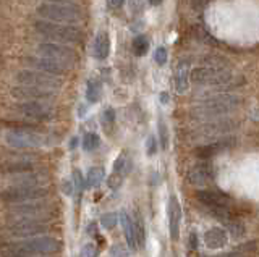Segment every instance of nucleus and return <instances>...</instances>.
<instances>
[{"label": "nucleus", "mask_w": 259, "mask_h": 257, "mask_svg": "<svg viewBox=\"0 0 259 257\" xmlns=\"http://www.w3.org/2000/svg\"><path fill=\"white\" fill-rule=\"evenodd\" d=\"M240 99L233 94H215L193 107V115L202 120H215L229 115L238 107Z\"/></svg>", "instance_id": "f257e3e1"}, {"label": "nucleus", "mask_w": 259, "mask_h": 257, "mask_svg": "<svg viewBox=\"0 0 259 257\" xmlns=\"http://www.w3.org/2000/svg\"><path fill=\"white\" fill-rule=\"evenodd\" d=\"M37 15L44 21L59 23V25H71L83 18V13L78 5L71 2H44L37 7Z\"/></svg>", "instance_id": "f03ea898"}, {"label": "nucleus", "mask_w": 259, "mask_h": 257, "mask_svg": "<svg viewBox=\"0 0 259 257\" xmlns=\"http://www.w3.org/2000/svg\"><path fill=\"white\" fill-rule=\"evenodd\" d=\"M34 28L40 36H44L46 39H49V41L55 44H65V45L75 44V42H79L81 37H83L81 29L71 25H59V23L39 20L36 21Z\"/></svg>", "instance_id": "7ed1b4c3"}, {"label": "nucleus", "mask_w": 259, "mask_h": 257, "mask_svg": "<svg viewBox=\"0 0 259 257\" xmlns=\"http://www.w3.org/2000/svg\"><path fill=\"white\" fill-rule=\"evenodd\" d=\"M13 251L26 257L31 255H52L60 251V241L52 236H34L26 238L12 246Z\"/></svg>", "instance_id": "20e7f679"}, {"label": "nucleus", "mask_w": 259, "mask_h": 257, "mask_svg": "<svg viewBox=\"0 0 259 257\" xmlns=\"http://www.w3.org/2000/svg\"><path fill=\"white\" fill-rule=\"evenodd\" d=\"M190 79L199 86H225L232 83L233 73L227 67H198L190 73Z\"/></svg>", "instance_id": "39448f33"}, {"label": "nucleus", "mask_w": 259, "mask_h": 257, "mask_svg": "<svg viewBox=\"0 0 259 257\" xmlns=\"http://www.w3.org/2000/svg\"><path fill=\"white\" fill-rule=\"evenodd\" d=\"M16 81L20 86H29V87H37V89H46V91H54L57 92L63 86V79L60 76L47 75L42 71L36 70H21L16 73Z\"/></svg>", "instance_id": "423d86ee"}, {"label": "nucleus", "mask_w": 259, "mask_h": 257, "mask_svg": "<svg viewBox=\"0 0 259 257\" xmlns=\"http://www.w3.org/2000/svg\"><path fill=\"white\" fill-rule=\"evenodd\" d=\"M49 189L46 186H18V184H10L7 189L2 191V200L10 204H23L32 202V200L47 199Z\"/></svg>", "instance_id": "0eeeda50"}, {"label": "nucleus", "mask_w": 259, "mask_h": 257, "mask_svg": "<svg viewBox=\"0 0 259 257\" xmlns=\"http://www.w3.org/2000/svg\"><path fill=\"white\" fill-rule=\"evenodd\" d=\"M52 204L42 200H32V202H23V204H13L8 209V219H36V220H46L52 214Z\"/></svg>", "instance_id": "6e6552de"}, {"label": "nucleus", "mask_w": 259, "mask_h": 257, "mask_svg": "<svg viewBox=\"0 0 259 257\" xmlns=\"http://www.w3.org/2000/svg\"><path fill=\"white\" fill-rule=\"evenodd\" d=\"M37 55L39 57H46L51 59L54 62H59L60 65L67 67L71 70L75 67V63L78 60L76 52L71 49V47L65 45V44H55V42H44L37 47Z\"/></svg>", "instance_id": "1a4fd4ad"}, {"label": "nucleus", "mask_w": 259, "mask_h": 257, "mask_svg": "<svg viewBox=\"0 0 259 257\" xmlns=\"http://www.w3.org/2000/svg\"><path fill=\"white\" fill-rule=\"evenodd\" d=\"M8 233L18 238H34L49 231V223L46 220L36 219H13L8 222Z\"/></svg>", "instance_id": "9d476101"}, {"label": "nucleus", "mask_w": 259, "mask_h": 257, "mask_svg": "<svg viewBox=\"0 0 259 257\" xmlns=\"http://www.w3.org/2000/svg\"><path fill=\"white\" fill-rule=\"evenodd\" d=\"M196 199L202 205H206L210 212L217 215L219 219H225L227 212H229V205H230V199L224 192H219L214 189H201L196 192Z\"/></svg>", "instance_id": "9b49d317"}, {"label": "nucleus", "mask_w": 259, "mask_h": 257, "mask_svg": "<svg viewBox=\"0 0 259 257\" xmlns=\"http://www.w3.org/2000/svg\"><path fill=\"white\" fill-rule=\"evenodd\" d=\"M5 141L10 147L15 149H34L44 144V138L40 134L29 130H10L5 134Z\"/></svg>", "instance_id": "f8f14e48"}, {"label": "nucleus", "mask_w": 259, "mask_h": 257, "mask_svg": "<svg viewBox=\"0 0 259 257\" xmlns=\"http://www.w3.org/2000/svg\"><path fill=\"white\" fill-rule=\"evenodd\" d=\"M16 112L28 120L34 122H47L54 117V109L49 102H20L16 106Z\"/></svg>", "instance_id": "ddd939ff"}, {"label": "nucleus", "mask_w": 259, "mask_h": 257, "mask_svg": "<svg viewBox=\"0 0 259 257\" xmlns=\"http://www.w3.org/2000/svg\"><path fill=\"white\" fill-rule=\"evenodd\" d=\"M54 91H46V89H37V87H29V86H18L13 87L12 95L15 99L21 102H49L55 97Z\"/></svg>", "instance_id": "4468645a"}, {"label": "nucleus", "mask_w": 259, "mask_h": 257, "mask_svg": "<svg viewBox=\"0 0 259 257\" xmlns=\"http://www.w3.org/2000/svg\"><path fill=\"white\" fill-rule=\"evenodd\" d=\"M26 65L29 67V70L42 71V73L54 75V76H62L67 73V71H70L67 67L60 65L59 62H54L46 57H39V55H31V57H28Z\"/></svg>", "instance_id": "2eb2a0df"}, {"label": "nucleus", "mask_w": 259, "mask_h": 257, "mask_svg": "<svg viewBox=\"0 0 259 257\" xmlns=\"http://www.w3.org/2000/svg\"><path fill=\"white\" fill-rule=\"evenodd\" d=\"M167 219H168L170 238L174 241H178V236H180V222H182V205L175 196H170V199H168Z\"/></svg>", "instance_id": "dca6fc26"}, {"label": "nucleus", "mask_w": 259, "mask_h": 257, "mask_svg": "<svg viewBox=\"0 0 259 257\" xmlns=\"http://www.w3.org/2000/svg\"><path fill=\"white\" fill-rule=\"evenodd\" d=\"M36 164L31 159L26 157H16V159H8L0 165V172L12 173V175H20L26 172H34Z\"/></svg>", "instance_id": "f3484780"}, {"label": "nucleus", "mask_w": 259, "mask_h": 257, "mask_svg": "<svg viewBox=\"0 0 259 257\" xmlns=\"http://www.w3.org/2000/svg\"><path fill=\"white\" fill-rule=\"evenodd\" d=\"M215 172L212 165H209L207 162L196 164L191 167V170L188 172V180L191 184H207L214 180Z\"/></svg>", "instance_id": "a211bd4d"}, {"label": "nucleus", "mask_w": 259, "mask_h": 257, "mask_svg": "<svg viewBox=\"0 0 259 257\" xmlns=\"http://www.w3.org/2000/svg\"><path fill=\"white\" fill-rule=\"evenodd\" d=\"M204 243L209 249H222L229 243V235H227V231L224 228L214 227L206 231Z\"/></svg>", "instance_id": "6ab92c4d"}, {"label": "nucleus", "mask_w": 259, "mask_h": 257, "mask_svg": "<svg viewBox=\"0 0 259 257\" xmlns=\"http://www.w3.org/2000/svg\"><path fill=\"white\" fill-rule=\"evenodd\" d=\"M47 181V175L40 172H26L13 176L12 184H18V186H44Z\"/></svg>", "instance_id": "aec40b11"}, {"label": "nucleus", "mask_w": 259, "mask_h": 257, "mask_svg": "<svg viewBox=\"0 0 259 257\" xmlns=\"http://www.w3.org/2000/svg\"><path fill=\"white\" fill-rule=\"evenodd\" d=\"M117 217H118L120 225H121V227H123V231H125V238H126L128 247L132 249V251H138L136 236H135V227H133V219H132V217H130L125 211H120V214H118Z\"/></svg>", "instance_id": "412c9836"}, {"label": "nucleus", "mask_w": 259, "mask_h": 257, "mask_svg": "<svg viewBox=\"0 0 259 257\" xmlns=\"http://www.w3.org/2000/svg\"><path fill=\"white\" fill-rule=\"evenodd\" d=\"M110 54V39L107 33H99L93 42V55L97 60H105Z\"/></svg>", "instance_id": "4be33fe9"}, {"label": "nucleus", "mask_w": 259, "mask_h": 257, "mask_svg": "<svg viewBox=\"0 0 259 257\" xmlns=\"http://www.w3.org/2000/svg\"><path fill=\"white\" fill-rule=\"evenodd\" d=\"M188 84H190V71H188V65L186 62H182L180 65L177 67L175 71V87L177 91L183 94L188 91Z\"/></svg>", "instance_id": "5701e85b"}, {"label": "nucleus", "mask_w": 259, "mask_h": 257, "mask_svg": "<svg viewBox=\"0 0 259 257\" xmlns=\"http://www.w3.org/2000/svg\"><path fill=\"white\" fill-rule=\"evenodd\" d=\"M232 139H224V141H219V142H210V144H204V146H201L196 149V156L199 159H209L215 154H219L221 150H224L227 146H229V142Z\"/></svg>", "instance_id": "b1692460"}, {"label": "nucleus", "mask_w": 259, "mask_h": 257, "mask_svg": "<svg viewBox=\"0 0 259 257\" xmlns=\"http://www.w3.org/2000/svg\"><path fill=\"white\" fill-rule=\"evenodd\" d=\"M102 97V84L99 79H89L86 86V99L89 104H97Z\"/></svg>", "instance_id": "393cba45"}, {"label": "nucleus", "mask_w": 259, "mask_h": 257, "mask_svg": "<svg viewBox=\"0 0 259 257\" xmlns=\"http://www.w3.org/2000/svg\"><path fill=\"white\" fill-rule=\"evenodd\" d=\"M104 176H105V172H104V168L102 167H93V168H89V172L86 175V186L89 188H94L97 186L102 180H104Z\"/></svg>", "instance_id": "a878e982"}, {"label": "nucleus", "mask_w": 259, "mask_h": 257, "mask_svg": "<svg viewBox=\"0 0 259 257\" xmlns=\"http://www.w3.org/2000/svg\"><path fill=\"white\" fill-rule=\"evenodd\" d=\"M132 49H133V54L136 57H143V55L148 54L149 50V39L146 36H136L133 39V44H132Z\"/></svg>", "instance_id": "bb28decb"}, {"label": "nucleus", "mask_w": 259, "mask_h": 257, "mask_svg": "<svg viewBox=\"0 0 259 257\" xmlns=\"http://www.w3.org/2000/svg\"><path fill=\"white\" fill-rule=\"evenodd\" d=\"M81 146H83V149L86 152H93L96 150L97 147L101 146V139L99 136H97L96 133H86L84 138H83V142H81Z\"/></svg>", "instance_id": "cd10ccee"}, {"label": "nucleus", "mask_w": 259, "mask_h": 257, "mask_svg": "<svg viewBox=\"0 0 259 257\" xmlns=\"http://www.w3.org/2000/svg\"><path fill=\"white\" fill-rule=\"evenodd\" d=\"M133 227H135V236H136V244H138V249L144 246V241H146V236H144V227L140 220V217H138L136 220H133Z\"/></svg>", "instance_id": "c85d7f7f"}, {"label": "nucleus", "mask_w": 259, "mask_h": 257, "mask_svg": "<svg viewBox=\"0 0 259 257\" xmlns=\"http://www.w3.org/2000/svg\"><path fill=\"white\" fill-rule=\"evenodd\" d=\"M117 223H118V217L117 214H104L101 217V227L104 230H113L117 227Z\"/></svg>", "instance_id": "c756f323"}, {"label": "nucleus", "mask_w": 259, "mask_h": 257, "mask_svg": "<svg viewBox=\"0 0 259 257\" xmlns=\"http://www.w3.org/2000/svg\"><path fill=\"white\" fill-rule=\"evenodd\" d=\"M97 255H99V247H97L94 243L84 244L79 251V257H97Z\"/></svg>", "instance_id": "7c9ffc66"}, {"label": "nucleus", "mask_w": 259, "mask_h": 257, "mask_svg": "<svg viewBox=\"0 0 259 257\" xmlns=\"http://www.w3.org/2000/svg\"><path fill=\"white\" fill-rule=\"evenodd\" d=\"M73 188H75L78 192H83V189L86 188V183H84V178H83V175H81L79 170H75L73 172Z\"/></svg>", "instance_id": "2f4dec72"}, {"label": "nucleus", "mask_w": 259, "mask_h": 257, "mask_svg": "<svg viewBox=\"0 0 259 257\" xmlns=\"http://www.w3.org/2000/svg\"><path fill=\"white\" fill-rule=\"evenodd\" d=\"M159 138H160V147L165 150L168 147V133L164 122H159Z\"/></svg>", "instance_id": "473e14b6"}, {"label": "nucleus", "mask_w": 259, "mask_h": 257, "mask_svg": "<svg viewBox=\"0 0 259 257\" xmlns=\"http://www.w3.org/2000/svg\"><path fill=\"white\" fill-rule=\"evenodd\" d=\"M154 60L157 65H165L167 63V50L165 47H157V50L154 52Z\"/></svg>", "instance_id": "72a5a7b5"}, {"label": "nucleus", "mask_w": 259, "mask_h": 257, "mask_svg": "<svg viewBox=\"0 0 259 257\" xmlns=\"http://www.w3.org/2000/svg\"><path fill=\"white\" fill-rule=\"evenodd\" d=\"M102 122H104V125H113V122H115V112H113V109L104 110Z\"/></svg>", "instance_id": "f704fd0d"}, {"label": "nucleus", "mask_w": 259, "mask_h": 257, "mask_svg": "<svg viewBox=\"0 0 259 257\" xmlns=\"http://www.w3.org/2000/svg\"><path fill=\"white\" fill-rule=\"evenodd\" d=\"M146 150H148V156H154L157 152V139L154 136L148 138V144H146Z\"/></svg>", "instance_id": "c9c22d12"}, {"label": "nucleus", "mask_w": 259, "mask_h": 257, "mask_svg": "<svg viewBox=\"0 0 259 257\" xmlns=\"http://www.w3.org/2000/svg\"><path fill=\"white\" fill-rule=\"evenodd\" d=\"M110 257H128V252L121 244H115L110 251Z\"/></svg>", "instance_id": "e433bc0d"}, {"label": "nucleus", "mask_w": 259, "mask_h": 257, "mask_svg": "<svg viewBox=\"0 0 259 257\" xmlns=\"http://www.w3.org/2000/svg\"><path fill=\"white\" fill-rule=\"evenodd\" d=\"M62 191H63V194H67V196H71L73 194V191H75V188H73V183L70 180H65L62 183Z\"/></svg>", "instance_id": "4c0bfd02"}, {"label": "nucleus", "mask_w": 259, "mask_h": 257, "mask_svg": "<svg viewBox=\"0 0 259 257\" xmlns=\"http://www.w3.org/2000/svg\"><path fill=\"white\" fill-rule=\"evenodd\" d=\"M209 2L210 0H191V7H193V10H202V9H206Z\"/></svg>", "instance_id": "58836bf2"}, {"label": "nucleus", "mask_w": 259, "mask_h": 257, "mask_svg": "<svg viewBox=\"0 0 259 257\" xmlns=\"http://www.w3.org/2000/svg\"><path fill=\"white\" fill-rule=\"evenodd\" d=\"M130 9L135 13H140L143 10V0H130Z\"/></svg>", "instance_id": "ea45409f"}, {"label": "nucleus", "mask_w": 259, "mask_h": 257, "mask_svg": "<svg viewBox=\"0 0 259 257\" xmlns=\"http://www.w3.org/2000/svg\"><path fill=\"white\" fill-rule=\"evenodd\" d=\"M190 247L191 249H198V235H196V231L190 233Z\"/></svg>", "instance_id": "a19ab883"}, {"label": "nucleus", "mask_w": 259, "mask_h": 257, "mask_svg": "<svg viewBox=\"0 0 259 257\" xmlns=\"http://www.w3.org/2000/svg\"><path fill=\"white\" fill-rule=\"evenodd\" d=\"M107 4L112 7V9H120V7L125 4V0H107Z\"/></svg>", "instance_id": "79ce46f5"}, {"label": "nucleus", "mask_w": 259, "mask_h": 257, "mask_svg": "<svg viewBox=\"0 0 259 257\" xmlns=\"http://www.w3.org/2000/svg\"><path fill=\"white\" fill-rule=\"evenodd\" d=\"M4 257H26V255H23V254H20V252L13 251V249H10V251H5V252H4Z\"/></svg>", "instance_id": "37998d69"}, {"label": "nucleus", "mask_w": 259, "mask_h": 257, "mask_svg": "<svg viewBox=\"0 0 259 257\" xmlns=\"http://www.w3.org/2000/svg\"><path fill=\"white\" fill-rule=\"evenodd\" d=\"M88 233H89V235H97V228H96V223H91V225H89V227H88Z\"/></svg>", "instance_id": "c03bdc74"}, {"label": "nucleus", "mask_w": 259, "mask_h": 257, "mask_svg": "<svg viewBox=\"0 0 259 257\" xmlns=\"http://www.w3.org/2000/svg\"><path fill=\"white\" fill-rule=\"evenodd\" d=\"M76 146H78V138H73L70 142V149H75Z\"/></svg>", "instance_id": "a18cd8bd"}, {"label": "nucleus", "mask_w": 259, "mask_h": 257, "mask_svg": "<svg viewBox=\"0 0 259 257\" xmlns=\"http://www.w3.org/2000/svg\"><path fill=\"white\" fill-rule=\"evenodd\" d=\"M160 100L164 102V104H167V102H168V94H165V92L162 94V95H160Z\"/></svg>", "instance_id": "49530a36"}, {"label": "nucleus", "mask_w": 259, "mask_h": 257, "mask_svg": "<svg viewBox=\"0 0 259 257\" xmlns=\"http://www.w3.org/2000/svg\"><path fill=\"white\" fill-rule=\"evenodd\" d=\"M149 4H151L152 7H157V5L162 4V0H149Z\"/></svg>", "instance_id": "de8ad7c7"}, {"label": "nucleus", "mask_w": 259, "mask_h": 257, "mask_svg": "<svg viewBox=\"0 0 259 257\" xmlns=\"http://www.w3.org/2000/svg\"><path fill=\"white\" fill-rule=\"evenodd\" d=\"M217 257H241V255L235 254V252H230V254H224V255H217Z\"/></svg>", "instance_id": "09e8293b"}, {"label": "nucleus", "mask_w": 259, "mask_h": 257, "mask_svg": "<svg viewBox=\"0 0 259 257\" xmlns=\"http://www.w3.org/2000/svg\"><path fill=\"white\" fill-rule=\"evenodd\" d=\"M78 114H79V117H84V114H86V107H81V109L78 110Z\"/></svg>", "instance_id": "8fccbe9b"}]
</instances>
